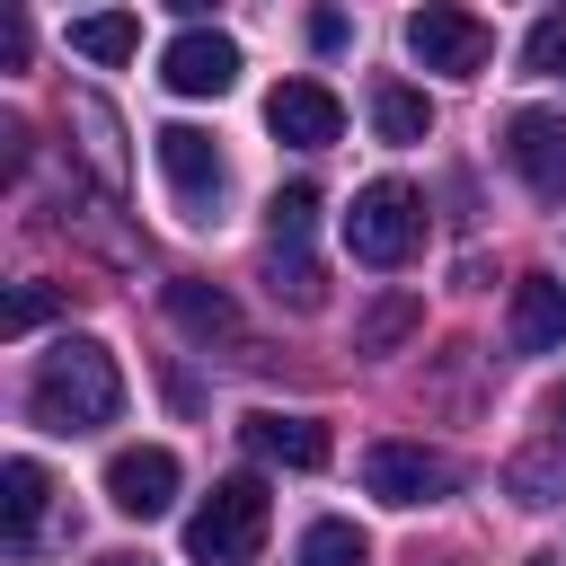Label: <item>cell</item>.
<instances>
[{
  "label": "cell",
  "mask_w": 566,
  "mask_h": 566,
  "mask_svg": "<svg viewBox=\"0 0 566 566\" xmlns=\"http://www.w3.org/2000/svg\"><path fill=\"white\" fill-rule=\"evenodd\" d=\"M115 407H124V371H115V354H106L97 336H62V345L44 354V371H35V389H27V416H35L44 433L115 424Z\"/></svg>",
  "instance_id": "obj_1"
},
{
  "label": "cell",
  "mask_w": 566,
  "mask_h": 566,
  "mask_svg": "<svg viewBox=\"0 0 566 566\" xmlns=\"http://www.w3.org/2000/svg\"><path fill=\"white\" fill-rule=\"evenodd\" d=\"M265 522H274L265 478H221V486L195 504V522H186V557H195V566H248V557L265 548Z\"/></svg>",
  "instance_id": "obj_2"
},
{
  "label": "cell",
  "mask_w": 566,
  "mask_h": 566,
  "mask_svg": "<svg viewBox=\"0 0 566 566\" xmlns=\"http://www.w3.org/2000/svg\"><path fill=\"white\" fill-rule=\"evenodd\" d=\"M416 239H424V203H416V186L380 177V186L354 195V212H345V248H354L363 265H407Z\"/></svg>",
  "instance_id": "obj_3"
},
{
  "label": "cell",
  "mask_w": 566,
  "mask_h": 566,
  "mask_svg": "<svg viewBox=\"0 0 566 566\" xmlns=\"http://www.w3.org/2000/svg\"><path fill=\"white\" fill-rule=\"evenodd\" d=\"M407 53H416L424 71H442V80H478V71L495 62V27L469 18V9H416V18H407Z\"/></svg>",
  "instance_id": "obj_4"
},
{
  "label": "cell",
  "mask_w": 566,
  "mask_h": 566,
  "mask_svg": "<svg viewBox=\"0 0 566 566\" xmlns=\"http://www.w3.org/2000/svg\"><path fill=\"white\" fill-rule=\"evenodd\" d=\"M150 150H159V177H168V195L186 203V221H212V203H221V150H212V133L159 124Z\"/></svg>",
  "instance_id": "obj_5"
},
{
  "label": "cell",
  "mask_w": 566,
  "mask_h": 566,
  "mask_svg": "<svg viewBox=\"0 0 566 566\" xmlns=\"http://www.w3.org/2000/svg\"><path fill=\"white\" fill-rule=\"evenodd\" d=\"M363 486H371L380 504L416 513V504H442L451 460H442V451H424V442H371V451H363Z\"/></svg>",
  "instance_id": "obj_6"
},
{
  "label": "cell",
  "mask_w": 566,
  "mask_h": 566,
  "mask_svg": "<svg viewBox=\"0 0 566 566\" xmlns=\"http://www.w3.org/2000/svg\"><path fill=\"white\" fill-rule=\"evenodd\" d=\"M106 504L133 513V522H159V513L177 504V451H168V442H124V451L106 460Z\"/></svg>",
  "instance_id": "obj_7"
},
{
  "label": "cell",
  "mask_w": 566,
  "mask_h": 566,
  "mask_svg": "<svg viewBox=\"0 0 566 566\" xmlns=\"http://www.w3.org/2000/svg\"><path fill=\"white\" fill-rule=\"evenodd\" d=\"M504 159H513V177H522L531 195H566V115L522 106V115L504 124Z\"/></svg>",
  "instance_id": "obj_8"
},
{
  "label": "cell",
  "mask_w": 566,
  "mask_h": 566,
  "mask_svg": "<svg viewBox=\"0 0 566 566\" xmlns=\"http://www.w3.org/2000/svg\"><path fill=\"white\" fill-rule=\"evenodd\" d=\"M159 80H168L177 97H221V88L239 80V44H230L221 27H186V35L159 53Z\"/></svg>",
  "instance_id": "obj_9"
},
{
  "label": "cell",
  "mask_w": 566,
  "mask_h": 566,
  "mask_svg": "<svg viewBox=\"0 0 566 566\" xmlns=\"http://www.w3.org/2000/svg\"><path fill=\"white\" fill-rule=\"evenodd\" d=\"M265 124H274V142H292V150H327V142L345 133V106H336V88H318V80H283V88L265 97Z\"/></svg>",
  "instance_id": "obj_10"
},
{
  "label": "cell",
  "mask_w": 566,
  "mask_h": 566,
  "mask_svg": "<svg viewBox=\"0 0 566 566\" xmlns=\"http://www.w3.org/2000/svg\"><path fill=\"white\" fill-rule=\"evenodd\" d=\"M239 442H248L256 460H274V469H327V424H318V416H274V407H256V416H239Z\"/></svg>",
  "instance_id": "obj_11"
},
{
  "label": "cell",
  "mask_w": 566,
  "mask_h": 566,
  "mask_svg": "<svg viewBox=\"0 0 566 566\" xmlns=\"http://www.w3.org/2000/svg\"><path fill=\"white\" fill-rule=\"evenodd\" d=\"M504 336H513V354H557V345H566V283H557V274H522Z\"/></svg>",
  "instance_id": "obj_12"
},
{
  "label": "cell",
  "mask_w": 566,
  "mask_h": 566,
  "mask_svg": "<svg viewBox=\"0 0 566 566\" xmlns=\"http://www.w3.org/2000/svg\"><path fill=\"white\" fill-rule=\"evenodd\" d=\"M44 504H53V478L35 469V460H9L0 469V539L27 557L35 548V531H44Z\"/></svg>",
  "instance_id": "obj_13"
},
{
  "label": "cell",
  "mask_w": 566,
  "mask_h": 566,
  "mask_svg": "<svg viewBox=\"0 0 566 566\" xmlns=\"http://www.w3.org/2000/svg\"><path fill=\"white\" fill-rule=\"evenodd\" d=\"M168 318H177L186 336H230V327H239L230 292H221V283H203V274H177V283H168Z\"/></svg>",
  "instance_id": "obj_14"
},
{
  "label": "cell",
  "mask_w": 566,
  "mask_h": 566,
  "mask_svg": "<svg viewBox=\"0 0 566 566\" xmlns=\"http://www.w3.org/2000/svg\"><path fill=\"white\" fill-rule=\"evenodd\" d=\"M71 53H80V62H133V53H142V18H133V9L71 18Z\"/></svg>",
  "instance_id": "obj_15"
},
{
  "label": "cell",
  "mask_w": 566,
  "mask_h": 566,
  "mask_svg": "<svg viewBox=\"0 0 566 566\" xmlns=\"http://www.w3.org/2000/svg\"><path fill=\"white\" fill-rule=\"evenodd\" d=\"M265 292H274L283 310H318V301H327V274H318L310 248H274V239H265Z\"/></svg>",
  "instance_id": "obj_16"
},
{
  "label": "cell",
  "mask_w": 566,
  "mask_h": 566,
  "mask_svg": "<svg viewBox=\"0 0 566 566\" xmlns=\"http://www.w3.org/2000/svg\"><path fill=\"white\" fill-rule=\"evenodd\" d=\"M416 327H424V301H416V292H380V301L354 318V345H363V354H398Z\"/></svg>",
  "instance_id": "obj_17"
},
{
  "label": "cell",
  "mask_w": 566,
  "mask_h": 566,
  "mask_svg": "<svg viewBox=\"0 0 566 566\" xmlns=\"http://www.w3.org/2000/svg\"><path fill=\"white\" fill-rule=\"evenodd\" d=\"M371 124H380V142H424V133H433V106H424V88L380 80V88H371Z\"/></svg>",
  "instance_id": "obj_18"
},
{
  "label": "cell",
  "mask_w": 566,
  "mask_h": 566,
  "mask_svg": "<svg viewBox=\"0 0 566 566\" xmlns=\"http://www.w3.org/2000/svg\"><path fill=\"white\" fill-rule=\"evenodd\" d=\"M301 566H371V539L354 522H310L301 531Z\"/></svg>",
  "instance_id": "obj_19"
},
{
  "label": "cell",
  "mask_w": 566,
  "mask_h": 566,
  "mask_svg": "<svg viewBox=\"0 0 566 566\" xmlns=\"http://www.w3.org/2000/svg\"><path fill=\"white\" fill-rule=\"evenodd\" d=\"M310 221H318V195H310V186H283V195L265 203V239H274V248H310Z\"/></svg>",
  "instance_id": "obj_20"
},
{
  "label": "cell",
  "mask_w": 566,
  "mask_h": 566,
  "mask_svg": "<svg viewBox=\"0 0 566 566\" xmlns=\"http://www.w3.org/2000/svg\"><path fill=\"white\" fill-rule=\"evenodd\" d=\"M566 62V9H548L531 35H522V71H557Z\"/></svg>",
  "instance_id": "obj_21"
},
{
  "label": "cell",
  "mask_w": 566,
  "mask_h": 566,
  "mask_svg": "<svg viewBox=\"0 0 566 566\" xmlns=\"http://www.w3.org/2000/svg\"><path fill=\"white\" fill-rule=\"evenodd\" d=\"M53 301H62V292H53V283H27V292H18V301H9V318H0V336H35V327H44V318H53Z\"/></svg>",
  "instance_id": "obj_22"
},
{
  "label": "cell",
  "mask_w": 566,
  "mask_h": 566,
  "mask_svg": "<svg viewBox=\"0 0 566 566\" xmlns=\"http://www.w3.org/2000/svg\"><path fill=\"white\" fill-rule=\"evenodd\" d=\"M310 44H318V53H336V44H345V18H336V9H318V18H310Z\"/></svg>",
  "instance_id": "obj_23"
},
{
  "label": "cell",
  "mask_w": 566,
  "mask_h": 566,
  "mask_svg": "<svg viewBox=\"0 0 566 566\" xmlns=\"http://www.w3.org/2000/svg\"><path fill=\"white\" fill-rule=\"evenodd\" d=\"M0 62H9V71L27 62V18H0Z\"/></svg>",
  "instance_id": "obj_24"
},
{
  "label": "cell",
  "mask_w": 566,
  "mask_h": 566,
  "mask_svg": "<svg viewBox=\"0 0 566 566\" xmlns=\"http://www.w3.org/2000/svg\"><path fill=\"white\" fill-rule=\"evenodd\" d=\"M548 416H557V424H566V380H557V398H548Z\"/></svg>",
  "instance_id": "obj_25"
},
{
  "label": "cell",
  "mask_w": 566,
  "mask_h": 566,
  "mask_svg": "<svg viewBox=\"0 0 566 566\" xmlns=\"http://www.w3.org/2000/svg\"><path fill=\"white\" fill-rule=\"evenodd\" d=\"M97 566H150V557H97Z\"/></svg>",
  "instance_id": "obj_26"
},
{
  "label": "cell",
  "mask_w": 566,
  "mask_h": 566,
  "mask_svg": "<svg viewBox=\"0 0 566 566\" xmlns=\"http://www.w3.org/2000/svg\"><path fill=\"white\" fill-rule=\"evenodd\" d=\"M531 566H566V557H531Z\"/></svg>",
  "instance_id": "obj_27"
}]
</instances>
